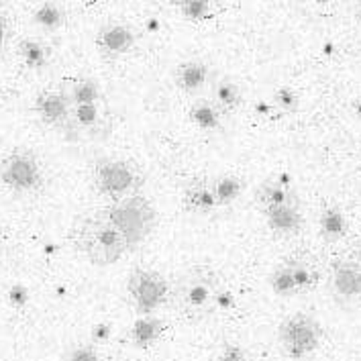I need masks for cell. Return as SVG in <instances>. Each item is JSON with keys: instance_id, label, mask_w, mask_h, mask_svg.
<instances>
[{"instance_id": "22", "label": "cell", "mask_w": 361, "mask_h": 361, "mask_svg": "<svg viewBox=\"0 0 361 361\" xmlns=\"http://www.w3.org/2000/svg\"><path fill=\"white\" fill-rule=\"evenodd\" d=\"M100 84L92 80V78H80L72 84V90H70V102L72 106L78 104H98L100 102Z\"/></svg>"}, {"instance_id": "36", "label": "cell", "mask_w": 361, "mask_h": 361, "mask_svg": "<svg viewBox=\"0 0 361 361\" xmlns=\"http://www.w3.org/2000/svg\"><path fill=\"white\" fill-rule=\"evenodd\" d=\"M355 262L361 266V243H357V259Z\"/></svg>"}, {"instance_id": "2", "label": "cell", "mask_w": 361, "mask_h": 361, "mask_svg": "<svg viewBox=\"0 0 361 361\" xmlns=\"http://www.w3.org/2000/svg\"><path fill=\"white\" fill-rule=\"evenodd\" d=\"M221 288V278L212 267L192 266L171 284L170 298L188 319L200 321L214 308Z\"/></svg>"}, {"instance_id": "17", "label": "cell", "mask_w": 361, "mask_h": 361, "mask_svg": "<svg viewBox=\"0 0 361 361\" xmlns=\"http://www.w3.org/2000/svg\"><path fill=\"white\" fill-rule=\"evenodd\" d=\"M241 100H243L241 90L233 80L221 78V80H216L212 84V102H214V106L221 111L223 116L235 113L241 106Z\"/></svg>"}, {"instance_id": "23", "label": "cell", "mask_w": 361, "mask_h": 361, "mask_svg": "<svg viewBox=\"0 0 361 361\" xmlns=\"http://www.w3.org/2000/svg\"><path fill=\"white\" fill-rule=\"evenodd\" d=\"M269 288L271 292L278 296V298H292L296 296V286H294V280H292V274H290V267H288V262L284 264H278V266L271 269L269 278Z\"/></svg>"}, {"instance_id": "35", "label": "cell", "mask_w": 361, "mask_h": 361, "mask_svg": "<svg viewBox=\"0 0 361 361\" xmlns=\"http://www.w3.org/2000/svg\"><path fill=\"white\" fill-rule=\"evenodd\" d=\"M355 113H357V116L361 118V100H357V102H355Z\"/></svg>"}, {"instance_id": "26", "label": "cell", "mask_w": 361, "mask_h": 361, "mask_svg": "<svg viewBox=\"0 0 361 361\" xmlns=\"http://www.w3.org/2000/svg\"><path fill=\"white\" fill-rule=\"evenodd\" d=\"M274 106L282 109L284 113H294L298 111V94L290 86H280L274 92Z\"/></svg>"}, {"instance_id": "27", "label": "cell", "mask_w": 361, "mask_h": 361, "mask_svg": "<svg viewBox=\"0 0 361 361\" xmlns=\"http://www.w3.org/2000/svg\"><path fill=\"white\" fill-rule=\"evenodd\" d=\"M180 11L186 19L202 20L210 13V6L204 0H186V2H180Z\"/></svg>"}, {"instance_id": "3", "label": "cell", "mask_w": 361, "mask_h": 361, "mask_svg": "<svg viewBox=\"0 0 361 361\" xmlns=\"http://www.w3.org/2000/svg\"><path fill=\"white\" fill-rule=\"evenodd\" d=\"M102 214L118 228L131 251L141 247L157 227V210L152 200L141 194L114 200L102 210Z\"/></svg>"}, {"instance_id": "33", "label": "cell", "mask_w": 361, "mask_h": 361, "mask_svg": "<svg viewBox=\"0 0 361 361\" xmlns=\"http://www.w3.org/2000/svg\"><path fill=\"white\" fill-rule=\"evenodd\" d=\"M6 37H8V20H6V17L0 13V49L4 47Z\"/></svg>"}, {"instance_id": "21", "label": "cell", "mask_w": 361, "mask_h": 361, "mask_svg": "<svg viewBox=\"0 0 361 361\" xmlns=\"http://www.w3.org/2000/svg\"><path fill=\"white\" fill-rule=\"evenodd\" d=\"M288 267H290V274H292V280H294L298 294L310 292L319 282L317 267L305 262V259H292V262H288Z\"/></svg>"}, {"instance_id": "9", "label": "cell", "mask_w": 361, "mask_h": 361, "mask_svg": "<svg viewBox=\"0 0 361 361\" xmlns=\"http://www.w3.org/2000/svg\"><path fill=\"white\" fill-rule=\"evenodd\" d=\"M37 116L49 127H72V102L63 90H43L33 104Z\"/></svg>"}, {"instance_id": "16", "label": "cell", "mask_w": 361, "mask_h": 361, "mask_svg": "<svg viewBox=\"0 0 361 361\" xmlns=\"http://www.w3.org/2000/svg\"><path fill=\"white\" fill-rule=\"evenodd\" d=\"M72 125L80 131L98 135L106 127V114L102 111L100 102L98 104H78V106H72Z\"/></svg>"}, {"instance_id": "15", "label": "cell", "mask_w": 361, "mask_h": 361, "mask_svg": "<svg viewBox=\"0 0 361 361\" xmlns=\"http://www.w3.org/2000/svg\"><path fill=\"white\" fill-rule=\"evenodd\" d=\"M166 324L159 317L147 314V317H137V321L129 331V339L137 349H149L152 345L161 339Z\"/></svg>"}, {"instance_id": "1", "label": "cell", "mask_w": 361, "mask_h": 361, "mask_svg": "<svg viewBox=\"0 0 361 361\" xmlns=\"http://www.w3.org/2000/svg\"><path fill=\"white\" fill-rule=\"evenodd\" d=\"M72 241L74 247L98 267L113 266L129 251L118 228L102 212L78 219L72 228Z\"/></svg>"}, {"instance_id": "6", "label": "cell", "mask_w": 361, "mask_h": 361, "mask_svg": "<svg viewBox=\"0 0 361 361\" xmlns=\"http://www.w3.org/2000/svg\"><path fill=\"white\" fill-rule=\"evenodd\" d=\"M278 339L290 360H305L319 349L323 339V329L312 317L298 312L288 317L278 329Z\"/></svg>"}, {"instance_id": "28", "label": "cell", "mask_w": 361, "mask_h": 361, "mask_svg": "<svg viewBox=\"0 0 361 361\" xmlns=\"http://www.w3.org/2000/svg\"><path fill=\"white\" fill-rule=\"evenodd\" d=\"M6 298H8V305L13 306L15 310H20V308H25V306L29 305L31 292H29V288L25 284H13L8 288V292H6Z\"/></svg>"}, {"instance_id": "11", "label": "cell", "mask_w": 361, "mask_h": 361, "mask_svg": "<svg viewBox=\"0 0 361 361\" xmlns=\"http://www.w3.org/2000/svg\"><path fill=\"white\" fill-rule=\"evenodd\" d=\"M253 200L259 210L274 207H300L298 194L288 184V176H280L276 180H267L255 188Z\"/></svg>"}, {"instance_id": "20", "label": "cell", "mask_w": 361, "mask_h": 361, "mask_svg": "<svg viewBox=\"0 0 361 361\" xmlns=\"http://www.w3.org/2000/svg\"><path fill=\"white\" fill-rule=\"evenodd\" d=\"M210 188L214 194L216 207H228L233 204L241 192H243V180L237 176H219L210 180Z\"/></svg>"}, {"instance_id": "31", "label": "cell", "mask_w": 361, "mask_h": 361, "mask_svg": "<svg viewBox=\"0 0 361 361\" xmlns=\"http://www.w3.org/2000/svg\"><path fill=\"white\" fill-rule=\"evenodd\" d=\"M113 337V324L111 323H98L92 326V343L102 345Z\"/></svg>"}, {"instance_id": "38", "label": "cell", "mask_w": 361, "mask_h": 361, "mask_svg": "<svg viewBox=\"0 0 361 361\" xmlns=\"http://www.w3.org/2000/svg\"><path fill=\"white\" fill-rule=\"evenodd\" d=\"M357 15H360V17H361V6H360V11H357Z\"/></svg>"}, {"instance_id": "39", "label": "cell", "mask_w": 361, "mask_h": 361, "mask_svg": "<svg viewBox=\"0 0 361 361\" xmlns=\"http://www.w3.org/2000/svg\"><path fill=\"white\" fill-rule=\"evenodd\" d=\"M0 361H4V360H0Z\"/></svg>"}, {"instance_id": "37", "label": "cell", "mask_w": 361, "mask_h": 361, "mask_svg": "<svg viewBox=\"0 0 361 361\" xmlns=\"http://www.w3.org/2000/svg\"><path fill=\"white\" fill-rule=\"evenodd\" d=\"M149 29H153V31L157 29V23H155V19H152V23H149Z\"/></svg>"}, {"instance_id": "24", "label": "cell", "mask_w": 361, "mask_h": 361, "mask_svg": "<svg viewBox=\"0 0 361 361\" xmlns=\"http://www.w3.org/2000/svg\"><path fill=\"white\" fill-rule=\"evenodd\" d=\"M19 56L29 70H43L47 66V49L35 39H23L19 43Z\"/></svg>"}, {"instance_id": "8", "label": "cell", "mask_w": 361, "mask_h": 361, "mask_svg": "<svg viewBox=\"0 0 361 361\" xmlns=\"http://www.w3.org/2000/svg\"><path fill=\"white\" fill-rule=\"evenodd\" d=\"M331 292L341 306L361 302V266L355 259H339L331 266Z\"/></svg>"}, {"instance_id": "13", "label": "cell", "mask_w": 361, "mask_h": 361, "mask_svg": "<svg viewBox=\"0 0 361 361\" xmlns=\"http://www.w3.org/2000/svg\"><path fill=\"white\" fill-rule=\"evenodd\" d=\"M210 80V66L202 59H188L176 68L173 82L184 94H198Z\"/></svg>"}, {"instance_id": "19", "label": "cell", "mask_w": 361, "mask_h": 361, "mask_svg": "<svg viewBox=\"0 0 361 361\" xmlns=\"http://www.w3.org/2000/svg\"><path fill=\"white\" fill-rule=\"evenodd\" d=\"M319 228H321V237L329 243L343 239L347 235V219L343 210L337 207L324 209L319 216Z\"/></svg>"}, {"instance_id": "12", "label": "cell", "mask_w": 361, "mask_h": 361, "mask_svg": "<svg viewBox=\"0 0 361 361\" xmlns=\"http://www.w3.org/2000/svg\"><path fill=\"white\" fill-rule=\"evenodd\" d=\"M269 231L278 237H296L305 227V216L300 207H274L262 210Z\"/></svg>"}, {"instance_id": "14", "label": "cell", "mask_w": 361, "mask_h": 361, "mask_svg": "<svg viewBox=\"0 0 361 361\" xmlns=\"http://www.w3.org/2000/svg\"><path fill=\"white\" fill-rule=\"evenodd\" d=\"M182 207L192 214H210L219 209L214 194L210 188V180H192L182 192Z\"/></svg>"}, {"instance_id": "29", "label": "cell", "mask_w": 361, "mask_h": 361, "mask_svg": "<svg viewBox=\"0 0 361 361\" xmlns=\"http://www.w3.org/2000/svg\"><path fill=\"white\" fill-rule=\"evenodd\" d=\"M66 361H100V353L94 345H76Z\"/></svg>"}, {"instance_id": "32", "label": "cell", "mask_w": 361, "mask_h": 361, "mask_svg": "<svg viewBox=\"0 0 361 361\" xmlns=\"http://www.w3.org/2000/svg\"><path fill=\"white\" fill-rule=\"evenodd\" d=\"M233 305H235V298H233V294L221 288V292H219V294H216V298H214V308L228 310V308H233Z\"/></svg>"}, {"instance_id": "4", "label": "cell", "mask_w": 361, "mask_h": 361, "mask_svg": "<svg viewBox=\"0 0 361 361\" xmlns=\"http://www.w3.org/2000/svg\"><path fill=\"white\" fill-rule=\"evenodd\" d=\"M92 184L100 196L114 202V200L139 194L145 184V176L129 159L100 157L92 166Z\"/></svg>"}, {"instance_id": "5", "label": "cell", "mask_w": 361, "mask_h": 361, "mask_svg": "<svg viewBox=\"0 0 361 361\" xmlns=\"http://www.w3.org/2000/svg\"><path fill=\"white\" fill-rule=\"evenodd\" d=\"M127 294L139 317H147L168 302L171 284L155 269L135 267L127 278Z\"/></svg>"}, {"instance_id": "34", "label": "cell", "mask_w": 361, "mask_h": 361, "mask_svg": "<svg viewBox=\"0 0 361 361\" xmlns=\"http://www.w3.org/2000/svg\"><path fill=\"white\" fill-rule=\"evenodd\" d=\"M269 111H271V106H267V104H257V113L267 114Z\"/></svg>"}, {"instance_id": "25", "label": "cell", "mask_w": 361, "mask_h": 361, "mask_svg": "<svg viewBox=\"0 0 361 361\" xmlns=\"http://www.w3.org/2000/svg\"><path fill=\"white\" fill-rule=\"evenodd\" d=\"M33 20H35V25H39L45 31H57L63 25L66 15H63V11L57 4H54V2H43L41 6L35 8Z\"/></svg>"}, {"instance_id": "10", "label": "cell", "mask_w": 361, "mask_h": 361, "mask_svg": "<svg viewBox=\"0 0 361 361\" xmlns=\"http://www.w3.org/2000/svg\"><path fill=\"white\" fill-rule=\"evenodd\" d=\"M135 41L137 37L131 27L123 23H106L96 35V47L104 59H118L133 49Z\"/></svg>"}, {"instance_id": "7", "label": "cell", "mask_w": 361, "mask_h": 361, "mask_svg": "<svg viewBox=\"0 0 361 361\" xmlns=\"http://www.w3.org/2000/svg\"><path fill=\"white\" fill-rule=\"evenodd\" d=\"M0 182L13 192L27 194L43 186V171L37 157L27 149H15L0 164Z\"/></svg>"}, {"instance_id": "30", "label": "cell", "mask_w": 361, "mask_h": 361, "mask_svg": "<svg viewBox=\"0 0 361 361\" xmlns=\"http://www.w3.org/2000/svg\"><path fill=\"white\" fill-rule=\"evenodd\" d=\"M216 361H251L249 355L239 347V345H225L221 355L216 357Z\"/></svg>"}, {"instance_id": "18", "label": "cell", "mask_w": 361, "mask_h": 361, "mask_svg": "<svg viewBox=\"0 0 361 361\" xmlns=\"http://www.w3.org/2000/svg\"><path fill=\"white\" fill-rule=\"evenodd\" d=\"M188 118L202 131H216L223 123L221 111L214 106L212 100H207V98L192 102L190 109H188Z\"/></svg>"}]
</instances>
